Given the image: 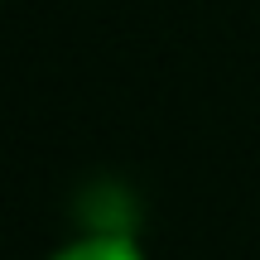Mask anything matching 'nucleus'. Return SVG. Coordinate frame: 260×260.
Masks as SVG:
<instances>
[{
	"mask_svg": "<svg viewBox=\"0 0 260 260\" xmlns=\"http://www.w3.org/2000/svg\"><path fill=\"white\" fill-rule=\"evenodd\" d=\"M140 226V198L130 193L121 178H96L77 198V232L96 236H135Z\"/></svg>",
	"mask_w": 260,
	"mask_h": 260,
	"instance_id": "nucleus-1",
	"label": "nucleus"
},
{
	"mask_svg": "<svg viewBox=\"0 0 260 260\" xmlns=\"http://www.w3.org/2000/svg\"><path fill=\"white\" fill-rule=\"evenodd\" d=\"M48 260H149L145 246L135 236H96V232H77L73 241H63Z\"/></svg>",
	"mask_w": 260,
	"mask_h": 260,
	"instance_id": "nucleus-2",
	"label": "nucleus"
}]
</instances>
